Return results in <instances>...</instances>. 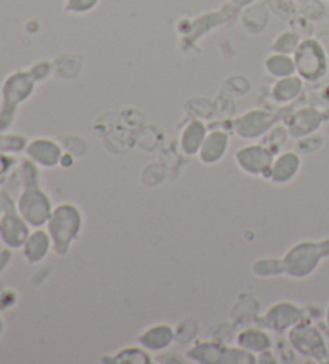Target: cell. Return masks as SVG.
Wrapping results in <instances>:
<instances>
[{
    "mask_svg": "<svg viewBox=\"0 0 329 364\" xmlns=\"http://www.w3.org/2000/svg\"><path fill=\"white\" fill-rule=\"evenodd\" d=\"M296 71L302 79L318 80L325 76L328 69V58L323 47L316 41H302L294 53Z\"/></svg>",
    "mask_w": 329,
    "mask_h": 364,
    "instance_id": "obj_1",
    "label": "cell"
},
{
    "mask_svg": "<svg viewBox=\"0 0 329 364\" xmlns=\"http://www.w3.org/2000/svg\"><path fill=\"white\" fill-rule=\"evenodd\" d=\"M325 255H329V241L321 244H302L289 255V273L296 276H306L310 272H313L316 263Z\"/></svg>",
    "mask_w": 329,
    "mask_h": 364,
    "instance_id": "obj_2",
    "label": "cell"
},
{
    "mask_svg": "<svg viewBox=\"0 0 329 364\" xmlns=\"http://www.w3.org/2000/svg\"><path fill=\"white\" fill-rule=\"evenodd\" d=\"M320 124H321L320 112L316 109H312V108H306V109L297 111L293 116V119H291V124H289V129L293 135L303 136V135H308V134H312V132H315L320 127Z\"/></svg>",
    "mask_w": 329,
    "mask_h": 364,
    "instance_id": "obj_3",
    "label": "cell"
},
{
    "mask_svg": "<svg viewBox=\"0 0 329 364\" xmlns=\"http://www.w3.org/2000/svg\"><path fill=\"white\" fill-rule=\"evenodd\" d=\"M270 114L265 111H249L236 122V130L241 136H257L268 127Z\"/></svg>",
    "mask_w": 329,
    "mask_h": 364,
    "instance_id": "obj_4",
    "label": "cell"
},
{
    "mask_svg": "<svg viewBox=\"0 0 329 364\" xmlns=\"http://www.w3.org/2000/svg\"><path fill=\"white\" fill-rule=\"evenodd\" d=\"M302 87V79L293 74V76L278 79V82L273 85V90H271V95L278 103H288L301 95Z\"/></svg>",
    "mask_w": 329,
    "mask_h": 364,
    "instance_id": "obj_5",
    "label": "cell"
},
{
    "mask_svg": "<svg viewBox=\"0 0 329 364\" xmlns=\"http://www.w3.org/2000/svg\"><path fill=\"white\" fill-rule=\"evenodd\" d=\"M265 71L276 79L293 76L296 73L294 58H291V55H283V53L270 55L268 58L265 60Z\"/></svg>",
    "mask_w": 329,
    "mask_h": 364,
    "instance_id": "obj_6",
    "label": "cell"
},
{
    "mask_svg": "<svg viewBox=\"0 0 329 364\" xmlns=\"http://www.w3.org/2000/svg\"><path fill=\"white\" fill-rule=\"evenodd\" d=\"M239 166L244 167L248 172L254 173V162H257L258 172H262L263 168L270 167V154L262 148H246L238 153Z\"/></svg>",
    "mask_w": 329,
    "mask_h": 364,
    "instance_id": "obj_7",
    "label": "cell"
},
{
    "mask_svg": "<svg viewBox=\"0 0 329 364\" xmlns=\"http://www.w3.org/2000/svg\"><path fill=\"white\" fill-rule=\"evenodd\" d=\"M226 148V135L220 134V132H214V134L204 138L201 146V158L206 162H214L222 158Z\"/></svg>",
    "mask_w": 329,
    "mask_h": 364,
    "instance_id": "obj_8",
    "label": "cell"
},
{
    "mask_svg": "<svg viewBox=\"0 0 329 364\" xmlns=\"http://www.w3.org/2000/svg\"><path fill=\"white\" fill-rule=\"evenodd\" d=\"M299 168V159L294 154H284L273 166V178L276 181H288Z\"/></svg>",
    "mask_w": 329,
    "mask_h": 364,
    "instance_id": "obj_9",
    "label": "cell"
},
{
    "mask_svg": "<svg viewBox=\"0 0 329 364\" xmlns=\"http://www.w3.org/2000/svg\"><path fill=\"white\" fill-rule=\"evenodd\" d=\"M301 46V37L297 36L293 31H284L280 36L276 37L273 46L275 53H283V55H294L296 50Z\"/></svg>",
    "mask_w": 329,
    "mask_h": 364,
    "instance_id": "obj_10",
    "label": "cell"
},
{
    "mask_svg": "<svg viewBox=\"0 0 329 364\" xmlns=\"http://www.w3.org/2000/svg\"><path fill=\"white\" fill-rule=\"evenodd\" d=\"M182 141H183V146L188 141H193V151L196 153V149H198L199 144L204 141V127H202V124L199 122H192L183 132V136H182Z\"/></svg>",
    "mask_w": 329,
    "mask_h": 364,
    "instance_id": "obj_11",
    "label": "cell"
},
{
    "mask_svg": "<svg viewBox=\"0 0 329 364\" xmlns=\"http://www.w3.org/2000/svg\"><path fill=\"white\" fill-rule=\"evenodd\" d=\"M98 0H66V10L69 14H87L97 7Z\"/></svg>",
    "mask_w": 329,
    "mask_h": 364,
    "instance_id": "obj_12",
    "label": "cell"
},
{
    "mask_svg": "<svg viewBox=\"0 0 329 364\" xmlns=\"http://www.w3.org/2000/svg\"><path fill=\"white\" fill-rule=\"evenodd\" d=\"M254 2L256 0H231V4H235L236 7H241V9L249 7V5H252Z\"/></svg>",
    "mask_w": 329,
    "mask_h": 364,
    "instance_id": "obj_13",
    "label": "cell"
}]
</instances>
